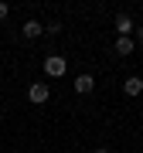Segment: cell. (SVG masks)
<instances>
[{"label": "cell", "mask_w": 143, "mask_h": 153, "mask_svg": "<svg viewBox=\"0 0 143 153\" xmlns=\"http://www.w3.org/2000/svg\"><path fill=\"white\" fill-rule=\"evenodd\" d=\"M7 14H10V7H7V4H0V21H7Z\"/></svg>", "instance_id": "9c48e42d"}, {"label": "cell", "mask_w": 143, "mask_h": 153, "mask_svg": "<svg viewBox=\"0 0 143 153\" xmlns=\"http://www.w3.org/2000/svg\"><path fill=\"white\" fill-rule=\"evenodd\" d=\"M116 55H133V38H119L116 41Z\"/></svg>", "instance_id": "52a82bcc"}, {"label": "cell", "mask_w": 143, "mask_h": 153, "mask_svg": "<svg viewBox=\"0 0 143 153\" xmlns=\"http://www.w3.org/2000/svg\"><path fill=\"white\" fill-rule=\"evenodd\" d=\"M14 153H21V150H14Z\"/></svg>", "instance_id": "7c38bea8"}, {"label": "cell", "mask_w": 143, "mask_h": 153, "mask_svg": "<svg viewBox=\"0 0 143 153\" xmlns=\"http://www.w3.org/2000/svg\"><path fill=\"white\" fill-rule=\"evenodd\" d=\"M44 31H48V34H61V24H58V21H51V24H48Z\"/></svg>", "instance_id": "ba28073f"}, {"label": "cell", "mask_w": 143, "mask_h": 153, "mask_svg": "<svg viewBox=\"0 0 143 153\" xmlns=\"http://www.w3.org/2000/svg\"><path fill=\"white\" fill-rule=\"evenodd\" d=\"M116 31H119V38H130V34L136 31L133 17H130V14H119V17H116Z\"/></svg>", "instance_id": "3957f363"}, {"label": "cell", "mask_w": 143, "mask_h": 153, "mask_svg": "<svg viewBox=\"0 0 143 153\" xmlns=\"http://www.w3.org/2000/svg\"><path fill=\"white\" fill-rule=\"evenodd\" d=\"M95 153H109V146H95Z\"/></svg>", "instance_id": "30bf717a"}, {"label": "cell", "mask_w": 143, "mask_h": 153, "mask_svg": "<svg viewBox=\"0 0 143 153\" xmlns=\"http://www.w3.org/2000/svg\"><path fill=\"white\" fill-rule=\"evenodd\" d=\"M92 88H95V78H92V75H85V71H82V75L75 78V92H82V95H85V92H92Z\"/></svg>", "instance_id": "5b68a950"}, {"label": "cell", "mask_w": 143, "mask_h": 153, "mask_svg": "<svg viewBox=\"0 0 143 153\" xmlns=\"http://www.w3.org/2000/svg\"><path fill=\"white\" fill-rule=\"evenodd\" d=\"M136 41H143V27H136Z\"/></svg>", "instance_id": "8fae6325"}, {"label": "cell", "mask_w": 143, "mask_h": 153, "mask_svg": "<svg viewBox=\"0 0 143 153\" xmlns=\"http://www.w3.org/2000/svg\"><path fill=\"white\" fill-rule=\"evenodd\" d=\"M21 31H24V38H31V41H34V38H41V34H44V24L31 17V21H24V27H21Z\"/></svg>", "instance_id": "277c9868"}, {"label": "cell", "mask_w": 143, "mask_h": 153, "mask_svg": "<svg viewBox=\"0 0 143 153\" xmlns=\"http://www.w3.org/2000/svg\"><path fill=\"white\" fill-rule=\"evenodd\" d=\"M123 92H126V95H140L143 92V78H136V75L126 78V82H123Z\"/></svg>", "instance_id": "8992f818"}, {"label": "cell", "mask_w": 143, "mask_h": 153, "mask_svg": "<svg viewBox=\"0 0 143 153\" xmlns=\"http://www.w3.org/2000/svg\"><path fill=\"white\" fill-rule=\"evenodd\" d=\"M65 58H61V55H48V58H44V71H48V75L51 78H61V75H65Z\"/></svg>", "instance_id": "7a4b0ae2"}, {"label": "cell", "mask_w": 143, "mask_h": 153, "mask_svg": "<svg viewBox=\"0 0 143 153\" xmlns=\"http://www.w3.org/2000/svg\"><path fill=\"white\" fill-rule=\"evenodd\" d=\"M28 99H31L34 105H44V102L51 99V88H48V82H34V85L28 88Z\"/></svg>", "instance_id": "6da1fadb"}]
</instances>
